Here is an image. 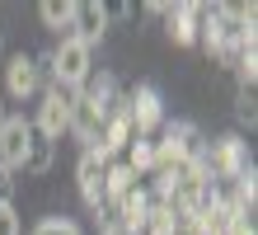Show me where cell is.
<instances>
[{"instance_id": "1", "label": "cell", "mask_w": 258, "mask_h": 235, "mask_svg": "<svg viewBox=\"0 0 258 235\" xmlns=\"http://www.w3.org/2000/svg\"><path fill=\"white\" fill-rule=\"evenodd\" d=\"M47 66H52V80H56V89L80 94V89L89 85V75H94V47H85L75 33H66L61 42L52 47Z\"/></svg>"}, {"instance_id": "2", "label": "cell", "mask_w": 258, "mask_h": 235, "mask_svg": "<svg viewBox=\"0 0 258 235\" xmlns=\"http://www.w3.org/2000/svg\"><path fill=\"white\" fill-rule=\"evenodd\" d=\"M202 165H207V174H216V179H244V174H253L249 151H244L239 136L211 141V151H202Z\"/></svg>"}, {"instance_id": "3", "label": "cell", "mask_w": 258, "mask_h": 235, "mask_svg": "<svg viewBox=\"0 0 258 235\" xmlns=\"http://www.w3.org/2000/svg\"><path fill=\"white\" fill-rule=\"evenodd\" d=\"M71 108H75V94L56 89V85H52V89H42L33 132H38V136H47V141H56L61 132H71Z\"/></svg>"}, {"instance_id": "4", "label": "cell", "mask_w": 258, "mask_h": 235, "mask_svg": "<svg viewBox=\"0 0 258 235\" xmlns=\"http://www.w3.org/2000/svg\"><path fill=\"white\" fill-rule=\"evenodd\" d=\"M28 146H33V122L19 118V113H10L5 127H0V165L5 169H24Z\"/></svg>"}, {"instance_id": "5", "label": "cell", "mask_w": 258, "mask_h": 235, "mask_svg": "<svg viewBox=\"0 0 258 235\" xmlns=\"http://www.w3.org/2000/svg\"><path fill=\"white\" fill-rule=\"evenodd\" d=\"M113 108H103L94 104L89 94H75V108H71V132L85 141V151H94L99 146V136H103V122H108Z\"/></svg>"}, {"instance_id": "6", "label": "cell", "mask_w": 258, "mask_h": 235, "mask_svg": "<svg viewBox=\"0 0 258 235\" xmlns=\"http://www.w3.org/2000/svg\"><path fill=\"white\" fill-rule=\"evenodd\" d=\"M75 179H80V198L89 207H103V193H108V160L99 151H85L80 165H75Z\"/></svg>"}, {"instance_id": "7", "label": "cell", "mask_w": 258, "mask_h": 235, "mask_svg": "<svg viewBox=\"0 0 258 235\" xmlns=\"http://www.w3.org/2000/svg\"><path fill=\"white\" fill-rule=\"evenodd\" d=\"M127 118H132V132H136V136H150V132L160 127V118H164L160 89H155V85H136L132 104H127Z\"/></svg>"}, {"instance_id": "8", "label": "cell", "mask_w": 258, "mask_h": 235, "mask_svg": "<svg viewBox=\"0 0 258 235\" xmlns=\"http://www.w3.org/2000/svg\"><path fill=\"white\" fill-rule=\"evenodd\" d=\"M5 94L10 99H28V94H38V61L28 52H14L5 61Z\"/></svg>"}, {"instance_id": "9", "label": "cell", "mask_w": 258, "mask_h": 235, "mask_svg": "<svg viewBox=\"0 0 258 235\" xmlns=\"http://www.w3.org/2000/svg\"><path fill=\"white\" fill-rule=\"evenodd\" d=\"M71 28H75V38H80L85 47H99L103 28H108V10H103V5H75Z\"/></svg>"}, {"instance_id": "10", "label": "cell", "mask_w": 258, "mask_h": 235, "mask_svg": "<svg viewBox=\"0 0 258 235\" xmlns=\"http://www.w3.org/2000/svg\"><path fill=\"white\" fill-rule=\"evenodd\" d=\"M169 14V38L174 42H197V28H202V5H174Z\"/></svg>"}, {"instance_id": "11", "label": "cell", "mask_w": 258, "mask_h": 235, "mask_svg": "<svg viewBox=\"0 0 258 235\" xmlns=\"http://www.w3.org/2000/svg\"><path fill=\"white\" fill-rule=\"evenodd\" d=\"M52 155H56V141H47V136L33 132V146H28L24 174H47V169H52Z\"/></svg>"}, {"instance_id": "12", "label": "cell", "mask_w": 258, "mask_h": 235, "mask_svg": "<svg viewBox=\"0 0 258 235\" xmlns=\"http://www.w3.org/2000/svg\"><path fill=\"white\" fill-rule=\"evenodd\" d=\"M38 14H42V24H47V28L61 33V28H71V19H75V5H71V0H42Z\"/></svg>"}, {"instance_id": "13", "label": "cell", "mask_w": 258, "mask_h": 235, "mask_svg": "<svg viewBox=\"0 0 258 235\" xmlns=\"http://www.w3.org/2000/svg\"><path fill=\"white\" fill-rule=\"evenodd\" d=\"M136 146L127 151V169L136 174V169H155V141H146V136H132Z\"/></svg>"}, {"instance_id": "14", "label": "cell", "mask_w": 258, "mask_h": 235, "mask_svg": "<svg viewBox=\"0 0 258 235\" xmlns=\"http://www.w3.org/2000/svg\"><path fill=\"white\" fill-rule=\"evenodd\" d=\"M33 235H85V230L75 226L71 216H42V221L33 226Z\"/></svg>"}, {"instance_id": "15", "label": "cell", "mask_w": 258, "mask_h": 235, "mask_svg": "<svg viewBox=\"0 0 258 235\" xmlns=\"http://www.w3.org/2000/svg\"><path fill=\"white\" fill-rule=\"evenodd\" d=\"M0 235H19V212L10 198H0Z\"/></svg>"}, {"instance_id": "16", "label": "cell", "mask_w": 258, "mask_h": 235, "mask_svg": "<svg viewBox=\"0 0 258 235\" xmlns=\"http://www.w3.org/2000/svg\"><path fill=\"white\" fill-rule=\"evenodd\" d=\"M235 104H239V108H235V113H239V122H249V127H253V89H244Z\"/></svg>"}, {"instance_id": "17", "label": "cell", "mask_w": 258, "mask_h": 235, "mask_svg": "<svg viewBox=\"0 0 258 235\" xmlns=\"http://www.w3.org/2000/svg\"><path fill=\"white\" fill-rule=\"evenodd\" d=\"M10 183H14V179H10V169H5V165H0V198H5V193H10Z\"/></svg>"}, {"instance_id": "18", "label": "cell", "mask_w": 258, "mask_h": 235, "mask_svg": "<svg viewBox=\"0 0 258 235\" xmlns=\"http://www.w3.org/2000/svg\"><path fill=\"white\" fill-rule=\"evenodd\" d=\"M5 118H10V108H5V99H0V127H5Z\"/></svg>"}, {"instance_id": "19", "label": "cell", "mask_w": 258, "mask_h": 235, "mask_svg": "<svg viewBox=\"0 0 258 235\" xmlns=\"http://www.w3.org/2000/svg\"><path fill=\"white\" fill-rule=\"evenodd\" d=\"M235 235H253V226H239V230H235Z\"/></svg>"}]
</instances>
